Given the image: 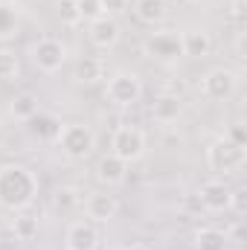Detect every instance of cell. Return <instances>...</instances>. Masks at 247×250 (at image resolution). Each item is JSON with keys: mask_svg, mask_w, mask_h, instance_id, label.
<instances>
[{"mask_svg": "<svg viewBox=\"0 0 247 250\" xmlns=\"http://www.w3.org/2000/svg\"><path fill=\"white\" fill-rule=\"evenodd\" d=\"M38 195V178L32 169L21 163H9L0 169V207L3 209H26Z\"/></svg>", "mask_w": 247, "mask_h": 250, "instance_id": "obj_1", "label": "cell"}, {"mask_svg": "<svg viewBox=\"0 0 247 250\" xmlns=\"http://www.w3.org/2000/svg\"><path fill=\"white\" fill-rule=\"evenodd\" d=\"M206 163L215 175H236L247 163V148L230 143L227 137H218L209 148H206Z\"/></svg>", "mask_w": 247, "mask_h": 250, "instance_id": "obj_2", "label": "cell"}, {"mask_svg": "<svg viewBox=\"0 0 247 250\" xmlns=\"http://www.w3.org/2000/svg\"><path fill=\"white\" fill-rule=\"evenodd\" d=\"M56 143L62 146V151L70 160H84L93 151V146H96V134H93L90 125L84 123H67L62 125V134H59Z\"/></svg>", "mask_w": 247, "mask_h": 250, "instance_id": "obj_3", "label": "cell"}, {"mask_svg": "<svg viewBox=\"0 0 247 250\" xmlns=\"http://www.w3.org/2000/svg\"><path fill=\"white\" fill-rule=\"evenodd\" d=\"M105 96H108V102H114L117 108H128V105H134V102L143 96V82H140L137 73L120 70V73H114V76L108 79Z\"/></svg>", "mask_w": 247, "mask_h": 250, "instance_id": "obj_4", "label": "cell"}, {"mask_svg": "<svg viewBox=\"0 0 247 250\" xmlns=\"http://www.w3.org/2000/svg\"><path fill=\"white\" fill-rule=\"evenodd\" d=\"M145 56L157 59V62H178L184 56V38L178 29H163V32H151L143 44Z\"/></svg>", "mask_w": 247, "mask_h": 250, "instance_id": "obj_5", "label": "cell"}, {"mask_svg": "<svg viewBox=\"0 0 247 250\" xmlns=\"http://www.w3.org/2000/svg\"><path fill=\"white\" fill-rule=\"evenodd\" d=\"M111 154H117L125 163H134L145 154V134L134 125H120L111 137Z\"/></svg>", "mask_w": 247, "mask_h": 250, "instance_id": "obj_6", "label": "cell"}, {"mask_svg": "<svg viewBox=\"0 0 247 250\" xmlns=\"http://www.w3.org/2000/svg\"><path fill=\"white\" fill-rule=\"evenodd\" d=\"M236 87H239V73L230 70V67H215L201 79V93L212 102L230 99L236 93Z\"/></svg>", "mask_w": 247, "mask_h": 250, "instance_id": "obj_7", "label": "cell"}, {"mask_svg": "<svg viewBox=\"0 0 247 250\" xmlns=\"http://www.w3.org/2000/svg\"><path fill=\"white\" fill-rule=\"evenodd\" d=\"M32 62L44 73H56L67 62V47L59 38H41L38 44H32Z\"/></svg>", "mask_w": 247, "mask_h": 250, "instance_id": "obj_8", "label": "cell"}, {"mask_svg": "<svg viewBox=\"0 0 247 250\" xmlns=\"http://www.w3.org/2000/svg\"><path fill=\"white\" fill-rule=\"evenodd\" d=\"M82 204H84V212H87V218H90L93 224H105V221H111V218L117 215V209H120L117 198L108 195V192H90Z\"/></svg>", "mask_w": 247, "mask_h": 250, "instance_id": "obj_9", "label": "cell"}, {"mask_svg": "<svg viewBox=\"0 0 247 250\" xmlns=\"http://www.w3.org/2000/svg\"><path fill=\"white\" fill-rule=\"evenodd\" d=\"M67 250H96L99 248V230L90 221H73L64 236Z\"/></svg>", "mask_w": 247, "mask_h": 250, "instance_id": "obj_10", "label": "cell"}, {"mask_svg": "<svg viewBox=\"0 0 247 250\" xmlns=\"http://www.w3.org/2000/svg\"><path fill=\"white\" fill-rule=\"evenodd\" d=\"M90 44L99 47V50H111L117 41H120V23L111 18V15H102L96 21H90V32H87Z\"/></svg>", "mask_w": 247, "mask_h": 250, "instance_id": "obj_11", "label": "cell"}, {"mask_svg": "<svg viewBox=\"0 0 247 250\" xmlns=\"http://www.w3.org/2000/svg\"><path fill=\"white\" fill-rule=\"evenodd\" d=\"M29 134L32 137H38V140H44V143H56L59 140V134H62V120L59 117H53V114H47V111H35L29 120Z\"/></svg>", "mask_w": 247, "mask_h": 250, "instance_id": "obj_12", "label": "cell"}, {"mask_svg": "<svg viewBox=\"0 0 247 250\" xmlns=\"http://www.w3.org/2000/svg\"><path fill=\"white\" fill-rule=\"evenodd\" d=\"M181 114H184V105H181V96L178 93H169L166 90V93H160L151 102V117H154V123H160V125L178 123Z\"/></svg>", "mask_w": 247, "mask_h": 250, "instance_id": "obj_13", "label": "cell"}, {"mask_svg": "<svg viewBox=\"0 0 247 250\" xmlns=\"http://www.w3.org/2000/svg\"><path fill=\"white\" fill-rule=\"evenodd\" d=\"M198 198H201V204H204V209H209V212H224V209H230V189L224 187L221 181H206L201 192H198Z\"/></svg>", "mask_w": 247, "mask_h": 250, "instance_id": "obj_14", "label": "cell"}, {"mask_svg": "<svg viewBox=\"0 0 247 250\" xmlns=\"http://www.w3.org/2000/svg\"><path fill=\"white\" fill-rule=\"evenodd\" d=\"M125 175H128V163L120 160L117 154H105V157L96 163V178H99L102 184H108V187L123 184Z\"/></svg>", "mask_w": 247, "mask_h": 250, "instance_id": "obj_15", "label": "cell"}, {"mask_svg": "<svg viewBox=\"0 0 247 250\" xmlns=\"http://www.w3.org/2000/svg\"><path fill=\"white\" fill-rule=\"evenodd\" d=\"M181 38H184V56L189 59H206L212 50V38L206 29H186L181 32Z\"/></svg>", "mask_w": 247, "mask_h": 250, "instance_id": "obj_16", "label": "cell"}, {"mask_svg": "<svg viewBox=\"0 0 247 250\" xmlns=\"http://www.w3.org/2000/svg\"><path fill=\"white\" fill-rule=\"evenodd\" d=\"M73 79L79 84H96L102 79V62L93 59V56H82L76 62V70H73Z\"/></svg>", "mask_w": 247, "mask_h": 250, "instance_id": "obj_17", "label": "cell"}, {"mask_svg": "<svg viewBox=\"0 0 247 250\" xmlns=\"http://www.w3.org/2000/svg\"><path fill=\"white\" fill-rule=\"evenodd\" d=\"M134 15L143 23H160L166 18V0H134Z\"/></svg>", "mask_w": 247, "mask_h": 250, "instance_id": "obj_18", "label": "cell"}, {"mask_svg": "<svg viewBox=\"0 0 247 250\" xmlns=\"http://www.w3.org/2000/svg\"><path fill=\"white\" fill-rule=\"evenodd\" d=\"M227 233H221L218 227H201L195 233V248L198 250H227Z\"/></svg>", "mask_w": 247, "mask_h": 250, "instance_id": "obj_19", "label": "cell"}, {"mask_svg": "<svg viewBox=\"0 0 247 250\" xmlns=\"http://www.w3.org/2000/svg\"><path fill=\"white\" fill-rule=\"evenodd\" d=\"M12 236H15L18 242H32V239L38 236V218L29 215V212L15 215V221H12Z\"/></svg>", "mask_w": 247, "mask_h": 250, "instance_id": "obj_20", "label": "cell"}, {"mask_svg": "<svg viewBox=\"0 0 247 250\" xmlns=\"http://www.w3.org/2000/svg\"><path fill=\"white\" fill-rule=\"evenodd\" d=\"M82 201H84V198H82V192L76 187H59L56 195H53V207H56L59 212H73Z\"/></svg>", "mask_w": 247, "mask_h": 250, "instance_id": "obj_21", "label": "cell"}, {"mask_svg": "<svg viewBox=\"0 0 247 250\" xmlns=\"http://www.w3.org/2000/svg\"><path fill=\"white\" fill-rule=\"evenodd\" d=\"M35 111H38V99H35L32 93H21V96L12 99V117H18V120L26 123Z\"/></svg>", "mask_w": 247, "mask_h": 250, "instance_id": "obj_22", "label": "cell"}, {"mask_svg": "<svg viewBox=\"0 0 247 250\" xmlns=\"http://www.w3.org/2000/svg\"><path fill=\"white\" fill-rule=\"evenodd\" d=\"M18 32V9L12 3H0V38H12Z\"/></svg>", "mask_w": 247, "mask_h": 250, "instance_id": "obj_23", "label": "cell"}, {"mask_svg": "<svg viewBox=\"0 0 247 250\" xmlns=\"http://www.w3.org/2000/svg\"><path fill=\"white\" fill-rule=\"evenodd\" d=\"M21 73V64H18V56L9 53V50H0V82H9Z\"/></svg>", "mask_w": 247, "mask_h": 250, "instance_id": "obj_24", "label": "cell"}, {"mask_svg": "<svg viewBox=\"0 0 247 250\" xmlns=\"http://www.w3.org/2000/svg\"><path fill=\"white\" fill-rule=\"evenodd\" d=\"M56 12H59V21L67 23V26H73V23L82 21V15H79V0H59Z\"/></svg>", "mask_w": 247, "mask_h": 250, "instance_id": "obj_25", "label": "cell"}, {"mask_svg": "<svg viewBox=\"0 0 247 250\" xmlns=\"http://www.w3.org/2000/svg\"><path fill=\"white\" fill-rule=\"evenodd\" d=\"M79 15H82V21H96L105 12H102L99 0H79Z\"/></svg>", "mask_w": 247, "mask_h": 250, "instance_id": "obj_26", "label": "cell"}, {"mask_svg": "<svg viewBox=\"0 0 247 250\" xmlns=\"http://www.w3.org/2000/svg\"><path fill=\"white\" fill-rule=\"evenodd\" d=\"M230 209L236 215H245L247 212V189H233L230 192Z\"/></svg>", "mask_w": 247, "mask_h": 250, "instance_id": "obj_27", "label": "cell"}, {"mask_svg": "<svg viewBox=\"0 0 247 250\" xmlns=\"http://www.w3.org/2000/svg\"><path fill=\"white\" fill-rule=\"evenodd\" d=\"M224 137H227L230 143H236V146H245V148H247V128H245L242 123H233V125H230V131H227Z\"/></svg>", "mask_w": 247, "mask_h": 250, "instance_id": "obj_28", "label": "cell"}, {"mask_svg": "<svg viewBox=\"0 0 247 250\" xmlns=\"http://www.w3.org/2000/svg\"><path fill=\"white\" fill-rule=\"evenodd\" d=\"M128 3H131V0H99V6H102L105 15H120V12L128 9Z\"/></svg>", "mask_w": 247, "mask_h": 250, "instance_id": "obj_29", "label": "cell"}, {"mask_svg": "<svg viewBox=\"0 0 247 250\" xmlns=\"http://www.w3.org/2000/svg\"><path fill=\"white\" fill-rule=\"evenodd\" d=\"M227 242H230V245H236V248H242V245H245V227H242V224H236V227L227 233Z\"/></svg>", "mask_w": 247, "mask_h": 250, "instance_id": "obj_30", "label": "cell"}, {"mask_svg": "<svg viewBox=\"0 0 247 250\" xmlns=\"http://www.w3.org/2000/svg\"><path fill=\"white\" fill-rule=\"evenodd\" d=\"M184 209L186 212H204V204H201L198 195H186L184 198Z\"/></svg>", "mask_w": 247, "mask_h": 250, "instance_id": "obj_31", "label": "cell"}, {"mask_svg": "<svg viewBox=\"0 0 247 250\" xmlns=\"http://www.w3.org/2000/svg\"><path fill=\"white\" fill-rule=\"evenodd\" d=\"M236 59H239V62H247V53H245V32H239V38H236Z\"/></svg>", "mask_w": 247, "mask_h": 250, "instance_id": "obj_32", "label": "cell"}, {"mask_svg": "<svg viewBox=\"0 0 247 250\" xmlns=\"http://www.w3.org/2000/svg\"><path fill=\"white\" fill-rule=\"evenodd\" d=\"M209 3H215V6H230V3H236V0H209Z\"/></svg>", "mask_w": 247, "mask_h": 250, "instance_id": "obj_33", "label": "cell"}, {"mask_svg": "<svg viewBox=\"0 0 247 250\" xmlns=\"http://www.w3.org/2000/svg\"><path fill=\"white\" fill-rule=\"evenodd\" d=\"M3 230H6V215L0 212V233H3Z\"/></svg>", "mask_w": 247, "mask_h": 250, "instance_id": "obj_34", "label": "cell"}, {"mask_svg": "<svg viewBox=\"0 0 247 250\" xmlns=\"http://www.w3.org/2000/svg\"><path fill=\"white\" fill-rule=\"evenodd\" d=\"M125 250H148L145 245H131V248H125Z\"/></svg>", "mask_w": 247, "mask_h": 250, "instance_id": "obj_35", "label": "cell"}, {"mask_svg": "<svg viewBox=\"0 0 247 250\" xmlns=\"http://www.w3.org/2000/svg\"><path fill=\"white\" fill-rule=\"evenodd\" d=\"M227 250H245V248H236V245H227Z\"/></svg>", "mask_w": 247, "mask_h": 250, "instance_id": "obj_36", "label": "cell"}, {"mask_svg": "<svg viewBox=\"0 0 247 250\" xmlns=\"http://www.w3.org/2000/svg\"><path fill=\"white\" fill-rule=\"evenodd\" d=\"M181 3H198V0H181Z\"/></svg>", "mask_w": 247, "mask_h": 250, "instance_id": "obj_37", "label": "cell"}, {"mask_svg": "<svg viewBox=\"0 0 247 250\" xmlns=\"http://www.w3.org/2000/svg\"><path fill=\"white\" fill-rule=\"evenodd\" d=\"M108 250H125V248H108Z\"/></svg>", "mask_w": 247, "mask_h": 250, "instance_id": "obj_38", "label": "cell"}]
</instances>
